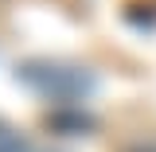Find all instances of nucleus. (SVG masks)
I'll use <instances>...</instances> for the list:
<instances>
[{
  "mask_svg": "<svg viewBox=\"0 0 156 152\" xmlns=\"http://www.w3.org/2000/svg\"><path fill=\"white\" fill-rule=\"evenodd\" d=\"M35 152H43V148H35Z\"/></svg>",
  "mask_w": 156,
  "mask_h": 152,
  "instance_id": "7ed1b4c3",
  "label": "nucleus"
},
{
  "mask_svg": "<svg viewBox=\"0 0 156 152\" xmlns=\"http://www.w3.org/2000/svg\"><path fill=\"white\" fill-rule=\"evenodd\" d=\"M0 152H35V144L20 129H12L8 121H0Z\"/></svg>",
  "mask_w": 156,
  "mask_h": 152,
  "instance_id": "f03ea898",
  "label": "nucleus"
},
{
  "mask_svg": "<svg viewBox=\"0 0 156 152\" xmlns=\"http://www.w3.org/2000/svg\"><path fill=\"white\" fill-rule=\"evenodd\" d=\"M23 86H31L39 97L58 101V105H78L82 97L94 94V74L74 62H51V58H31L16 70Z\"/></svg>",
  "mask_w": 156,
  "mask_h": 152,
  "instance_id": "f257e3e1",
  "label": "nucleus"
}]
</instances>
